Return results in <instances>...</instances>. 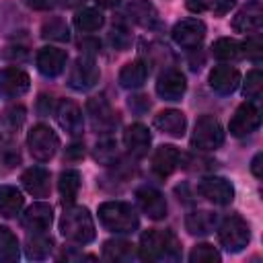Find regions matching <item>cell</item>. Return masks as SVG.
Here are the masks:
<instances>
[{"label": "cell", "instance_id": "ee69618b", "mask_svg": "<svg viewBox=\"0 0 263 263\" xmlns=\"http://www.w3.org/2000/svg\"><path fill=\"white\" fill-rule=\"evenodd\" d=\"M51 97H47V95H41L39 97V113L41 115H47L49 111H51Z\"/></svg>", "mask_w": 263, "mask_h": 263}, {"label": "cell", "instance_id": "52a82bcc", "mask_svg": "<svg viewBox=\"0 0 263 263\" xmlns=\"http://www.w3.org/2000/svg\"><path fill=\"white\" fill-rule=\"evenodd\" d=\"M101 78V70L90 53H82L76 58L72 70H70V86L76 90H88L92 88Z\"/></svg>", "mask_w": 263, "mask_h": 263}, {"label": "cell", "instance_id": "d6a6232c", "mask_svg": "<svg viewBox=\"0 0 263 263\" xmlns=\"http://www.w3.org/2000/svg\"><path fill=\"white\" fill-rule=\"evenodd\" d=\"M18 259V240L8 228H0V261Z\"/></svg>", "mask_w": 263, "mask_h": 263}, {"label": "cell", "instance_id": "2e32d148", "mask_svg": "<svg viewBox=\"0 0 263 263\" xmlns=\"http://www.w3.org/2000/svg\"><path fill=\"white\" fill-rule=\"evenodd\" d=\"M185 90H187V80L175 68L164 70L158 76V80H156V92L164 101H181V97L185 95Z\"/></svg>", "mask_w": 263, "mask_h": 263}, {"label": "cell", "instance_id": "836d02e7", "mask_svg": "<svg viewBox=\"0 0 263 263\" xmlns=\"http://www.w3.org/2000/svg\"><path fill=\"white\" fill-rule=\"evenodd\" d=\"M222 257L218 253V249L214 245H208V242H201V245H195L189 253V261L191 263H218Z\"/></svg>", "mask_w": 263, "mask_h": 263}, {"label": "cell", "instance_id": "f35d334b", "mask_svg": "<svg viewBox=\"0 0 263 263\" xmlns=\"http://www.w3.org/2000/svg\"><path fill=\"white\" fill-rule=\"evenodd\" d=\"M111 43L115 45V49H121V51H123V49L132 43V37H129V33H127V29L121 27V25L113 27V31H111Z\"/></svg>", "mask_w": 263, "mask_h": 263}, {"label": "cell", "instance_id": "1f68e13d", "mask_svg": "<svg viewBox=\"0 0 263 263\" xmlns=\"http://www.w3.org/2000/svg\"><path fill=\"white\" fill-rule=\"evenodd\" d=\"M105 18H103V12L97 10V8H82L80 12H76L74 16V25L78 31L82 33H92V31H99L103 27Z\"/></svg>", "mask_w": 263, "mask_h": 263}, {"label": "cell", "instance_id": "d6986e66", "mask_svg": "<svg viewBox=\"0 0 263 263\" xmlns=\"http://www.w3.org/2000/svg\"><path fill=\"white\" fill-rule=\"evenodd\" d=\"M183 160H185V156L175 146L164 144V146L156 148V152L152 156V171L160 177H168L179 166H183Z\"/></svg>", "mask_w": 263, "mask_h": 263}, {"label": "cell", "instance_id": "484cf974", "mask_svg": "<svg viewBox=\"0 0 263 263\" xmlns=\"http://www.w3.org/2000/svg\"><path fill=\"white\" fill-rule=\"evenodd\" d=\"M127 14L134 23L140 27H156L158 25V12L152 2L148 0H134L127 4Z\"/></svg>", "mask_w": 263, "mask_h": 263}, {"label": "cell", "instance_id": "b9f144b4", "mask_svg": "<svg viewBox=\"0 0 263 263\" xmlns=\"http://www.w3.org/2000/svg\"><path fill=\"white\" fill-rule=\"evenodd\" d=\"M251 171H253L255 177H263V154H261V152L255 154V158H253V162H251Z\"/></svg>", "mask_w": 263, "mask_h": 263}, {"label": "cell", "instance_id": "ab89813d", "mask_svg": "<svg viewBox=\"0 0 263 263\" xmlns=\"http://www.w3.org/2000/svg\"><path fill=\"white\" fill-rule=\"evenodd\" d=\"M129 107L136 111V113H142V111H148L150 109V103H148V99L146 97H132L129 99Z\"/></svg>", "mask_w": 263, "mask_h": 263}, {"label": "cell", "instance_id": "4fadbf2b", "mask_svg": "<svg viewBox=\"0 0 263 263\" xmlns=\"http://www.w3.org/2000/svg\"><path fill=\"white\" fill-rule=\"evenodd\" d=\"M136 201L140 205V210L150 218V220H162L166 216V199L164 195L154 189V187H140L136 191Z\"/></svg>", "mask_w": 263, "mask_h": 263}, {"label": "cell", "instance_id": "f6af8a7d", "mask_svg": "<svg viewBox=\"0 0 263 263\" xmlns=\"http://www.w3.org/2000/svg\"><path fill=\"white\" fill-rule=\"evenodd\" d=\"M14 49H16V51H6L4 55H6V58H18V60H23V58L27 55V51H25L23 47H14Z\"/></svg>", "mask_w": 263, "mask_h": 263}, {"label": "cell", "instance_id": "60d3db41", "mask_svg": "<svg viewBox=\"0 0 263 263\" xmlns=\"http://www.w3.org/2000/svg\"><path fill=\"white\" fill-rule=\"evenodd\" d=\"M84 156V146L82 144H70L66 148V160H80Z\"/></svg>", "mask_w": 263, "mask_h": 263}, {"label": "cell", "instance_id": "8fae6325", "mask_svg": "<svg viewBox=\"0 0 263 263\" xmlns=\"http://www.w3.org/2000/svg\"><path fill=\"white\" fill-rule=\"evenodd\" d=\"M205 37V25L199 18H183L173 27V39L181 47H197Z\"/></svg>", "mask_w": 263, "mask_h": 263}, {"label": "cell", "instance_id": "30bf717a", "mask_svg": "<svg viewBox=\"0 0 263 263\" xmlns=\"http://www.w3.org/2000/svg\"><path fill=\"white\" fill-rule=\"evenodd\" d=\"M86 113L90 117V123L99 132H111L113 125H117V113L111 109L109 101L105 97H92L86 103Z\"/></svg>", "mask_w": 263, "mask_h": 263}, {"label": "cell", "instance_id": "7dc6e473", "mask_svg": "<svg viewBox=\"0 0 263 263\" xmlns=\"http://www.w3.org/2000/svg\"><path fill=\"white\" fill-rule=\"evenodd\" d=\"M62 6H66V8H74V6H80L84 0H58Z\"/></svg>", "mask_w": 263, "mask_h": 263}, {"label": "cell", "instance_id": "8992f818", "mask_svg": "<svg viewBox=\"0 0 263 263\" xmlns=\"http://www.w3.org/2000/svg\"><path fill=\"white\" fill-rule=\"evenodd\" d=\"M224 142V129L214 115H201L195 121L191 144L197 150H216Z\"/></svg>", "mask_w": 263, "mask_h": 263}, {"label": "cell", "instance_id": "d590c367", "mask_svg": "<svg viewBox=\"0 0 263 263\" xmlns=\"http://www.w3.org/2000/svg\"><path fill=\"white\" fill-rule=\"evenodd\" d=\"M25 123V107L23 105H12L8 109H4L2 113V125L6 127V132H18L21 125Z\"/></svg>", "mask_w": 263, "mask_h": 263}, {"label": "cell", "instance_id": "d4e9b609", "mask_svg": "<svg viewBox=\"0 0 263 263\" xmlns=\"http://www.w3.org/2000/svg\"><path fill=\"white\" fill-rule=\"evenodd\" d=\"M148 78V64L144 60H134L125 64L119 72V84L123 88H140Z\"/></svg>", "mask_w": 263, "mask_h": 263}, {"label": "cell", "instance_id": "6da1fadb", "mask_svg": "<svg viewBox=\"0 0 263 263\" xmlns=\"http://www.w3.org/2000/svg\"><path fill=\"white\" fill-rule=\"evenodd\" d=\"M60 230L68 240L76 245H88L95 238V224L90 212L82 205L66 208L60 218Z\"/></svg>", "mask_w": 263, "mask_h": 263}, {"label": "cell", "instance_id": "83f0119b", "mask_svg": "<svg viewBox=\"0 0 263 263\" xmlns=\"http://www.w3.org/2000/svg\"><path fill=\"white\" fill-rule=\"evenodd\" d=\"M136 257V249L127 240H107L103 245V259L113 261V263H125Z\"/></svg>", "mask_w": 263, "mask_h": 263}, {"label": "cell", "instance_id": "277c9868", "mask_svg": "<svg viewBox=\"0 0 263 263\" xmlns=\"http://www.w3.org/2000/svg\"><path fill=\"white\" fill-rule=\"evenodd\" d=\"M218 240L230 253L242 251L249 245V240H251V228H249L247 220H242L236 214L234 216H228L220 224V228H218Z\"/></svg>", "mask_w": 263, "mask_h": 263}, {"label": "cell", "instance_id": "4316f807", "mask_svg": "<svg viewBox=\"0 0 263 263\" xmlns=\"http://www.w3.org/2000/svg\"><path fill=\"white\" fill-rule=\"evenodd\" d=\"M25 197L12 185H0V216L12 218L23 210Z\"/></svg>", "mask_w": 263, "mask_h": 263}, {"label": "cell", "instance_id": "e575fe53", "mask_svg": "<svg viewBox=\"0 0 263 263\" xmlns=\"http://www.w3.org/2000/svg\"><path fill=\"white\" fill-rule=\"evenodd\" d=\"M41 37L51 41H66L68 39V25L62 18H49L41 27Z\"/></svg>", "mask_w": 263, "mask_h": 263}, {"label": "cell", "instance_id": "cb8c5ba5", "mask_svg": "<svg viewBox=\"0 0 263 263\" xmlns=\"http://www.w3.org/2000/svg\"><path fill=\"white\" fill-rule=\"evenodd\" d=\"M23 187L35 195V197H45L49 193V173L43 166H31L23 173L21 177Z\"/></svg>", "mask_w": 263, "mask_h": 263}, {"label": "cell", "instance_id": "7c38bea8", "mask_svg": "<svg viewBox=\"0 0 263 263\" xmlns=\"http://www.w3.org/2000/svg\"><path fill=\"white\" fill-rule=\"evenodd\" d=\"M55 117L62 129H66L70 136H80L84 129V117H82V109L70 101V99H62L55 107Z\"/></svg>", "mask_w": 263, "mask_h": 263}, {"label": "cell", "instance_id": "3957f363", "mask_svg": "<svg viewBox=\"0 0 263 263\" xmlns=\"http://www.w3.org/2000/svg\"><path fill=\"white\" fill-rule=\"evenodd\" d=\"M99 220L107 230L119 232V234L134 232L140 226V218H138L136 210L132 208V203H125V201L101 203L99 205Z\"/></svg>", "mask_w": 263, "mask_h": 263}, {"label": "cell", "instance_id": "f546056e", "mask_svg": "<svg viewBox=\"0 0 263 263\" xmlns=\"http://www.w3.org/2000/svg\"><path fill=\"white\" fill-rule=\"evenodd\" d=\"M80 173L76 168H66L62 175H60V181H58V189H60V195H62V201L64 203H72L80 191Z\"/></svg>", "mask_w": 263, "mask_h": 263}, {"label": "cell", "instance_id": "7bdbcfd3", "mask_svg": "<svg viewBox=\"0 0 263 263\" xmlns=\"http://www.w3.org/2000/svg\"><path fill=\"white\" fill-rule=\"evenodd\" d=\"M27 4L35 10H49L53 6V0H27Z\"/></svg>", "mask_w": 263, "mask_h": 263}, {"label": "cell", "instance_id": "7402d4cb", "mask_svg": "<svg viewBox=\"0 0 263 263\" xmlns=\"http://www.w3.org/2000/svg\"><path fill=\"white\" fill-rule=\"evenodd\" d=\"M154 127L173 138H183L187 129V119L177 109H164L154 117Z\"/></svg>", "mask_w": 263, "mask_h": 263}, {"label": "cell", "instance_id": "ac0fdd59", "mask_svg": "<svg viewBox=\"0 0 263 263\" xmlns=\"http://www.w3.org/2000/svg\"><path fill=\"white\" fill-rule=\"evenodd\" d=\"M123 144L127 148V152L136 158H142L148 154L150 144H152V136L148 132V127L144 123H132L125 132H123Z\"/></svg>", "mask_w": 263, "mask_h": 263}, {"label": "cell", "instance_id": "9c48e42d", "mask_svg": "<svg viewBox=\"0 0 263 263\" xmlns=\"http://www.w3.org/2000/svg\"><path fill=\"white\" fill-rule=\"evenodd\" d=\"M261 123V115H259V109L253 105V103H242L238 105V109L234 111L230 123H228V129L232 136L236 138H242V136H249L253 134Z\"/></svg>", "mask_w": 263, "mask_h": 263}, {"label": "cell", "instance_id": "ba28073f", "mask_svg": "<svg viewBox=\"0 0 263 263\" xmlns=\"http://www.w3.org/2000/svg\"><path fill=\"white\" fill-rule=\"evenodd\" d=\"M197 191L201 197H205L208 201L216 203V205H228L232 199H234V187L228 179L224 177H216V175H210V177H203L197 185Z\"/></svg>", "mask_w": 263, "mask_h": 263}, {"label": "cell", "instance_id": "8d00e7d4", "mask_svg": "<svg viewBox=\"0 0 263 263\" xmlns=\"http://www.w3.org/2000/svg\"><path fill=\"white\" fill-rule=\"evenodd\" d=\"M242 92L247 99H259L263 92V72L261 70H251L242 82Z\"/></svg>", "mask_w": 263, "mask_h": 263}, {"label": "cell", "instance_id": "74e56055", "mask_svg": "<svg viewBox=\"0 0 263 263\" xmlns=\"http://www.w3.org/2000/svg\"><path fill=\"white\" fill-rule=\"evenodd\" d=\"M115 148H117V146H115L113 142H109V140H105V142L97 144V152H95L97 160H101V162L109 164L113 158H117V150H115Z\"/></svg>", "mask_w": 263, "mask_h": 263}, {"label": "cell", "instance_id": "e0dca14e", "mask_svg": "<svg viewBox=\"0 0 263 263\" xmlns=\"http://www.w3.org/2000/svg\"><path fill=\"white\" fill-rule=\"evenodd\" d=\"M66 51L60 49V47H41L39 53H37V70L47 76V78H55L58 74L64 72L66 68Z\"/></svg>", "mask_w": 263, "mask_h": 263}, {"label": "cell", "instance_id": "bcb514c9", "mask_svg": "<svg viewBox=\"0 0 263 263\" xmlns=\"http://www.w3.org/2000/svg\"><path fill=\"white\" fill-rule=\"evenodd\" d=\"M99 6H103V8H113V6H117L121 0H95Z\"/></svg>", "mask_w": 263, "mask_h": 263}, {"label": "cell", "instance_id": "44dd1931", "mask_svg": "<svg viewBox=\"0 0 263 263\" xmlns=\"http://www.w3.org/2000/svg\"><path fill=\"white\" fill-rule=\"evenodd\" d=\"M240 84V74L234 66H216L210 72V86L218 95H230L238 88Z\"/></svg>", "mask_w": 263, "mask_h": 263}, {"label": "cell", "instance_id": "9a60e30c", "mask_svg": "<svg viewBox=\"0 0 263 263\" xmlns=\"http://www.w3.org/2000/svg\"><path fill=\"white\" fill-rule=\"evenodd\" d=\"M263 27V8L257 0H251L247 6H242L234 18H232V29L238 33H259Z\"/></svg>", "mask_w": 263, "mask_h": 263}, {"label": "cell", "instance_id": "4dcf8cb0", "mask_svg": "<svg viewBox=\"0 0 263 263\" xmlns=\"http://www.w3.org/2000/svg\"><path fill=\"white\" fill-rule=\"evenodd\" d=\"M212 53H214V58L220 60V62H232V60H238V58L245 55L242 43L236 41V39H230V37H222V39L214 41Z\"/></svg>", "mask_w": 263, "mask_h": 263}, {"label": "cell", "instance_id": "5b68a950", "mask_svg": "<svg viewBox=\"0 0 263 263\" xmlns=\"http://www.w3.org/2000/svg\"><path fill=\"white\" fill-rule=\"evenodd\" d=\"M27 146H29V152L35 160L39 162H47L49 158H53V154L58 152L60 148V138L55 136V132L49 127V125H35L29 136H27Z\"/></svg>", "mask_w": 263, "mask_h": 263}, {"label": "cell", "instance_id": "603a6c76", "mask_svg": "<svg viewBox=\"0 0 263 263\" xmlns=\"http://www.w3.org/2000/svg\"><path fill=\"white\" fill-rule=\"evenodd\" d=\"M216 226H218V216L210 210H195V212L187 214V218H185V228L193 236L210 234V232H214Z\"/></svg>", "mask_w": 263, "mask_h": 263}, {"label": "cell", "instance_id": "f1b7e54d", "mask_svg": "<svg viewBox=\"0 0 263 263\" xmlns=\"http://www.w3.org/2000/svg\"><path fill=\"white\" fill-rule=\"evenodd\" d=\"M51 249H53V238L47 236V234H43V232H33V236H29L27 242H25L27 257L29 259H35V261L47 259L49 253H51Z\"/></svg>", "mask_w": 263, "mask_h": 263}, {"label": "cell", "instance_id": "5bb4252c", "mask_svg": "<svg viewBox=\"0 0 263 263\" xmlns=\"http://www.w3.org/2000/svg\"><path fill=\"white\" fill-rule=\"evenodd\" d=\"M31 78L21 68H4L0 70V97L14 99L29 90Z\"/></svg>", "mask_w": 263, "mask_h": 263}, {"label": "cell", "instance_id": "ffe728a7", "mask_svg": "<svg viewBox=\"0 0 263 263\" xmlns=\"http://www.w3.org/2000/svg\"><path fill=\"white\" fill-rule=\"evenodd\" d=\"M51 220H53V210L49 203H43V201L29 205L21 218L23 226L31 232H45L51 226Z\"/></svg>", "mask_w": 263, "mask_h": 263}, {"label": "cell", "instance_id": "7a4b0ae2", "mask_svg": "<svg viewBox=\"0 0 263 263\" xmlns=\"http://www.w3.org/2000/svg\"><path fill=\"white\" fill-rule=\"evenodd\" d=\"M140 257L144 261H162L179 257V240L168 230H146L140 238Z\"/></svg>", "mask_w": 263, "mask_h": 263}]
</instances>
